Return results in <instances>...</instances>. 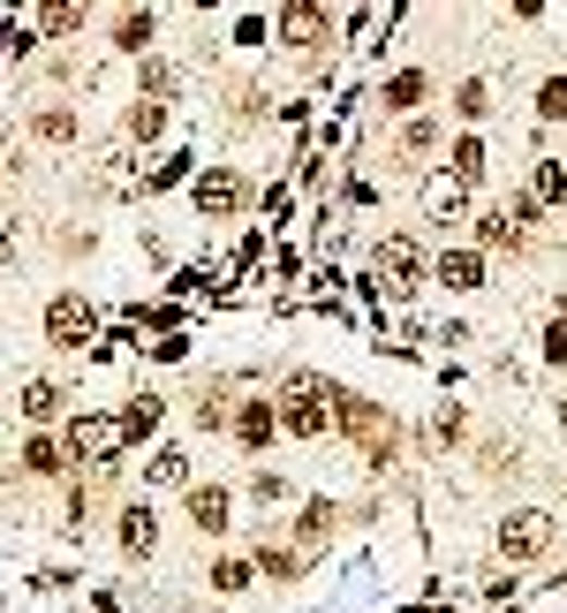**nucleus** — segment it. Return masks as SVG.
<instances>
[{
	"label": "nucleus",
	"instance_id": "1",
	"mask_svg": "<svg viewBox=\"0 0 567 613\" xmlns=\"http://www.w3.org/2000/svg\"><path fill=\"white\" fill-rule=\"evenodd\" d=\"M273 409H281L287 440H325V432H333V394H325L318 371H287V387H281Z\"/></svg>",
	"mask_w": 567,
	"mask_h": 613
},
{
	"label": "nucleus",
	"instance_id": "2",
	"mask_svg": "<svg viewBox=\"0 0 567 613\" xmlns=\"http://www.w3.org/2000/svg\"><path fill=\"white\" fill-rule=\"evenodd\" d=\"M61 448H69L76 469H114V455H122L130 440H122V417H69V425H61Z\"/></svg>",
	"mask_w": 567,
	"mask_h": 613
},
{
	"label": "nucleus",
	"instance_id": "3",
	"mask_svg": "<svg viewBox=\"0 0 567 613\" xmlns=\"http://www.w3.org/2000/svg\"><path fill=\"white\" fill-rule=\"evenodd\" d=\"M91 333H99V304H84V296H53V304H46V341H53L61 356L91 348Z\"/></svg>",
	"mask_w": 567,
	"mask_h": 613
},
{
	"label": "nucleus",
	"instance_id": "4",
	"mask_svg": "<svg viewBox=\"0 0 567 613\" xmlns=\"http://www.w3.org/2000/svg\"><path fill=\"white\" fill-rule=\"evenodd\" d=\"M500 553H507V561H545V553H553V515H545V507H515V515L500 523Z\"/></svg>",
	"mask_w": 567,
	"mask_h": 613
},
{
	"label": "nucleus",
	"instance_id": "5",
	"mask_svg": "<svg viewBox=\"0 0 567 613\" xmlns=\"http://www.w3.org/2000/svg\"><path fill=\"white\" fill-rule=\"evenodd\" d=\"M371 250H379V281H386V289H394V296H417V289H424V250H417V235H386V243H371Z\"/></svg>",
	"mask_w": 567,
	"mask_h": 613
},
{
	"label": "nucleus",
	"instance_id": "6",
	"mask_svg": "<svg viewBox=\"0 0 567 613\" xmlns=\"http://www.w3.org/2000/svg\"><path fill=\"white\" fill-rule=\"evenodd\" d=\"M189 197H197V212H205V220H235V212L250 205V182H243L235 167H205Z\"/></svg>",
	"mask_w": 567,
	"mask_h": 613
},
{
	"label": "nucleus",
	"instance_id": "7",
	"mask_svg": "<svg viewBox=\"0 0 567 613\" xmlns=\"http://www.w3.org/2000/svg\"><path fill=\"white\" fill-rule=\"evenodd\" d=\"M325 30H333V23H325V8H318V0H281V38H287V46L318 53V46H325Z\"/></svg>",
	"mask_w": 567,
	"mask_h": 613
},
{
	"label": "nucleus",
	"instance_id": "8",
	"mask_svg": "<svg viewBox=\"0 0 567 613\" xmlns=\"http://www.w3.org/2000/svg\"><path fill=\"white\" fill-rule=\"evenodd\" d=\"M235 440H243L250 455H266V448L281 440V409H273V402H243V409H235Z\"/></svg>",
	"mask_w": 567,
	"mask_h": 613
},
{
	"label": "nucleus",
	"instance_id": "9",
	"mask_svg": "<svg viewBox=\"0 0 567 613\" xmlns=\"http://www.w3.org/2000/svg\"><path fill=\"white\" fill-rule=\"evenodd\" d=\"M114 538H122V553H130V561H144V553L159 545V515H151V500H130V507H122Z\"/></svg>",
	"mask_w": 567,
	"mask_h": 613
},
{
	"label": "nucleus",
	"instance_id": "10",
	"mask_svg": "<svg viewBox=\"0 0 567 613\" xmlns=\"http://www.w3.org/2000/svg\"><path fill=\"white\" fill-rule=\"evenodd\" d=\"M182 507H189V523L212 538V530H227V485H189L182 492Z\"/></svg>",
	"mask_w": 567,
	"mask_h": 613
},
{
	"label": "nucleus",
	"instance_id": "11",
	"mask_svg": "<svg viewBox=\"0 0 567 613\" xmlns=\"http://www.w3.org/2000/svg\"><path fill=\"white\" fill-rule=\"evenodd\" d=\"M424 212L439 220V228H454V220L469 212V189H461L454 174H431V182H424Z\"/></svg>",
	"mask_w": 567,
	"mask_h": 613
},
{
	"label": "nucleus",
	"instance_id": "12",
	"mask_svg": "<svg viewBox=\"0 0 567 613\" xmlns=\"http://www.w3.org/2000/svg\"><path fill=\"white\" fill-rule=\"evenodd\" d=\"M159 417H167V402H159V394H137V402H122V440H130V448L159 440Z\"/></svg>",
	"mask_w": 567,
	"mask_h": 613
},
{
	"label": "nucleus",
	"instance_id": "13",
	"mask_svg": "<svg viewBox=\"0 0 567 613\" xmlns=\"http://www.w3.org/2000/svg\"><path fill=\"white\" fill-rule=\"evenodd\" d=\"M84 15H91V0H38V30L46 38H76Z\"/></svg>",
	"mask_w": 567,
	"mask_h": 613
},
{
	"label": "nucleus",
	"instance_id": "14",
	"mask_svg": "<svg viewBox=\"0 0 567 613\" xmlns=\"http://www.w3.org/2000/svg\"><path fill=\"white\" fill-rule=\"evenodd\" d=\"M174 485H189V455L182 448H159L151 469H144V492H174Z\"/></svg>",
	"mask_w": 567,
	"mask_h": 613
},
{
	"label": "nucleus",
	"instance_id": "15",
	"mask_svg": "<svg viewBox=\"0 0 567 613\" xmlns=\"http://www.w3.org/2000/svg\"><path fill=\"white\" fill-rule=\"evenodd\" d=\"M477 243H484V250H522V220H515V212H484V220H477Z\"/></svg>",
	"mask_w": 567,
	"mask_h": 613
},
{
	"label": "nucleus",
	"instance_id": "16",
	"mask_svg": "<svg viewBox=\"0 0 567 613\" xmlns=\"http://www.w3.org/2000/svg\"><path fill=\"white\" fill-rule=\"evenodd\" d=\"M431 273H439L446 289H477V281H484V258H477V250H446Z\"/></svg>",
	"mask_w": 567,
	"mask_h": 613
},
{
	"label": "nucleus",
	"instance_id": "17",
	"mask_svg": "<svg viewBox=\"0 0 567 613\" xmlns=\"http://www.w3.org/2000/svg\"><path fill=\"white\" fill-rule=\"evenodd\" d=\"M454 182H461V189L484 182V137H454Z\"/></svg>",
	"mask_w": 567,
	"mask_h": 613
},
{
	"label": "nucleus",
	"instance_id": "18",
	"mask_svg": "<svg viewBox=\"0 0 567 613\" xmlns=\"http://www.w3.org/2000/svg\"><path fill=\"white\" fill-rule=\"evenodd\" d=\"M530 197H538V205H567V167H560V159H538Z\"/></svg>",
	"mask_w": 567,
	"mask_h": 613
},
{
	"label": "nucleus",
	"instance_id": "19",
	"mask_svg": "<svg viewBox=\"0 0 567 613\" xmlns=\"http://www.w3.org/2000/svg\"><path fill=\"white\" fill-rule=\"evenodd\" d=\"M122 130H130V145H151V137H159V130H167V107H159V99H137V107H130V122H122Z\"/></svg>",
	"mask_w": 567,
	"mask_h": 613
},
{
	"label": "nucleus",
	"instance_id": "20",
	"mask_svg": "<svg viewBox=\"0 0 567 613\" xmlns=\"http://www.w3.org/2000/svg\"><path fill=\"white\" fill-rule=\"evenodd\" d=\"M61 462H69V448H61V440H46V432H30V440H23V469H38V477H53Z\"/></svg>",
	"mask_w": 567,
	"mask_h": 613
},
{
	"label": "nucleus",
	"instance_id": "21",
	"mask_svg": "<svg viewBox=\"0 0 567 613\" xmlns=\"http://www.w3.org/2000/svg\"><path fill=\"white\" fill-rule=\"evenodd\" d=\"M114 46H122V53H144V46H151V8H144V0H137V15H122Z\"/></svg>",
	"mask_w": 567,
	"mask_h": 613
},
{
	"label": "nucleus",
	"instance_id": "22",
	"mask_svg": "<svg viewBox=\"0 0 567 613\" xmlns=\"http://www.w3.org/2000/svg\"><path fill=\"white\" fill-rule=\"evenodd\" d=\"M538 122H567V76H545V84H538Z\"/></svg>",
	"mask_w": 567,
	"mask_h": 613
},
{
	"label": "nucleus",
	"instance_id": "23",
	"mask_svg": "<svg viewBox=\"0 0 567 613\" xmlns=\"http://www.w3.org/2000/svg\"><path fill=\"white\" fill-rule=\"evenodd\" d=\"M379 99H386V107H417V99H424V69H402V76H394Z\"/></svg>",
	"mask_w": 567,
	"mask_h": 613
},
{
	"label": "nucleus",
	"instance_id": "24",
	"mask_svg": "<svg viewBox=\"0 0 567 613\" xmlns=\"http://www.w3.org/2000/svg\"><path fill=\"white\" fill-rule=\"evenodd\" d=\"M53 409H61V387L53 379H30L23 387V417H53Z\"/></svg>",
	"mask_w": 567,
	"mask_h": 613
},
{
	"label": "nucleus",
	"instance_id": "25",
	"mask_svg": "<svg viewBox=\"0 0 567 613\" xmlns=\"http://www.w3.org/2000/svg\"><path fill=\"white\" fill-rule=\"evenodd\" d=\"M431 145H439V122H424V114H417V122H402V159H424Z\"/></svg>",
	"mask_w": 567,
	"mask_h": 613
},
{
	"label": "nucleus",
	"instance_id": "26",
	"mask_svg": "<svg viewBox=\"0 0 567 613\" xmlns=\"http://www.w3.org/2000/svg\"><path fill=\"white\" fill-rule=\"evenodd\" d=\"M287 492H295V485H287L281 469H258V477H250V500H258V507H281Z\"/></svg>",
	"mask_w": 567,
	"mask_h": 613
},
{
	"label": "nucleus",
	"instance_id": "27",
	"mask_svg": "<svg viewBox=\"0 0 567 613\" xmlns=\"http://www.w3.org/2000/svg\"><path fill=\"white\" fill-rule=\"evenodd\" d=\"M30 130H38L46 145H69V137H76V114H61V107H53V114H38Z\"/></svg>",
	"mask_w": 567,
	"mask_h": 613
},
{
	"label": "nucleus",
	"instance_id": "28",
	"mask_svg": "<svg viewBox=\"0 0 567 613\" xmlns=\"http://www.w3.org/2000/svg\"><path fill=\"white\" fill-rule=\"evenodd\" d=\"M174 84H182V76H174V61H144V91H151V99H167Z\"/></svg>",
	"mask_w": 567,
	"mask_h": 613
},
{
	"label": "nucleus",
	"instance_id": "29",
	"mask_svg": "<svg viewBox=\"0 0 567 613\" xmlns=\"http://www.w3.org/2000/svg\"><path fill=\"white\" fill-rule=\"evenodd\" d=\"M212 584H220V591H243V584H250V561H220Z\"/></svg>",
	"mask_w": 567,
	"mask_h": 613
},
{
	"label": "nucleus",
	"instance_id": "30",
	"mask_svg": "<svg viewBox=\"0 0 567 613\" xmlns=\"http://www.w3.org/2000/svg\"><path fill=\"white\" fill-rule=\"evenodd\" d=\"M545 364H567V318L545 326Z\"/></svg>",
	"mask_w": 567,
	"mask_h": 613
},
{
	"label": "nucleus",
	"instance_id": "31",
	"mask_svg": "<svg viewBox=\"0 0 567 613\" xmlns=\"http://www.w3.org/2000/svg\"><path fill=\"white\" fill-rule=\"evenodd\" d=\"M8 266H15V235L0 228V273H8Z\"/></svg>",
	"mask_w": 567,
	"mask_h": 613
},
{
	"label": "nucleus",
	"instance_id": "32",
	"mask_svg": "<svg viewBox=\"0 0 567 613\" xmlns=\"http://www.w3.org/2000/svg\"><path fill=\"white\" fill-rule=\"evenodd\" d=\"M515 15H522V23H530V15H545V0H515Z\"/></svg>",
	"mask_w": 567,
	"mask_h": 613
}]
</instances>
